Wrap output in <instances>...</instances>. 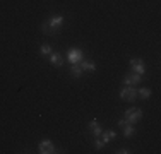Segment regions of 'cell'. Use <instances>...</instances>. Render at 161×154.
Wrapping results in <instances>:
<instances>
[{
	"instance_id": "cell-1",
	"label": "cell",
	"mask_w": 161,
	"mask_h": 154,
	"mask_svg": "<svg viewBox=\"0 0 161 154\" xmlns=\"http://www.w3.org/2000/svg\"><path fill=\"white\" fill-rule=\"evenodd\" d=\"M124 118L129 123H137L142 118V110H141V108H129V110H125Z\"/></svg>"
},
{
	"instance_id": "cell-2",
	"label": "cell",
	"mask_w": 161,
	"mask_h": 154,
	"mask_svg": "<svg viewBox=\"0 0 161 154\" xmlns=\"http://www.w3.org/2000/svg\"><path fill=\"white\" fill-rule=\"evenodd\" d=\"M120 98L124 101H129V103H134L137 99V89L134 86H127V87H122L120 89Z\"/></svg>"
},
{
	"instance_id": "cell-3",
	"label": "cell",
	"mask_w": 161,
	"mask_h": 154,
	"mask_svg": "<svg viewBox=\"0 0 161 154\" xmlns=\"http://www.w3.org/2000/svg\"><path fill=\"white\" fill-rule=\"evenodd\" d=\"M67 58L70 63H80V62L84 60V53H82V50H79V48H70L67 52Z\"/></svg>"
},
{
	"instance_id": "cell-4",
	"label": "cell",
	"mask_w": 161,
	"mask_h": 154,
	"mask_svg": "<svg viewBox=\"0 0 161 154\" xmlns=\"http://www.w3.org/2000/svg\"><path fill=\"white\" fill-rule=\"evenodd\" d=\"M38 152H40V154H53L57 151H55L53 142L50 140V139H45V140H41L40 144H38Z\"/></svg>"
},
{
	"instance_id": "cell-5",
	"label": "cell",
	"mask_w": 161,
	"mask_h": 154,
	"mask_svg": "<svg viewBox=\"0 0 161 154\" xmlns=\"http://www.w3.org/2000/svg\"><path fill=\"white\" fill-rule=\"evenodd\" d=\"M130 69H132V72H136L139 75H144L146 72V65L141 58H130Z\"/></svg>"
},
{
	"instance_id": "cell-6",
	"label": "cell",
	"mask_w": 161,
	"mask_h": 154,
	"mask_svg": "<svg viewBox=\"0 0 161 154\" xmlns=\"http://www.w3.org/2000/svg\"><path fill=\"white\" fill-rule=\"evenodd\" d=\"M64 21H65L64 15H62V14H57V15H52V17H50L47 22H48L50 26H52V28L60 29V28H62V24H64Z\"/></svg>"
},
{
	"instance_id": "cell-7",
	"label": "cell",
	"mask_w": 161,
	"mask_h": 154,
	"mask_svg": "<svg viewBox=\"0 0 161 154\" xmlns=\"http://www.w3.org/2000/svg\"><path fill=\"white\" fill-rule=\"evenodd\" d=\"M141 77L139 74H136V72H130V74H127L124 77V84H127V86H136V84L141 82Z\"/></svg>"
},
{
	"instance_id": "cell-8",
	"label": "cell",
	"mask_w": 161,
	"mask_h": 154,
	"mask_svg": "<svg viewBox=\"0 0 161 154\" xmlns=\"http://www.w3.org/2000/svg\"><path fill=\"white\" fill-rule=\"evenodd\" d=\"M48 60H50V63L55 65V67H62V65H64V57L60 55L58 52H52V53H50V57H48Z\"/></svg>"
},
{
	"instance_id": "cell-9",
	"label": "cell",
	"mask_w": 161,
	"mask_h": 154,
	"mask_svg": "<svg viewBox=\"0 0 161 154\" xmlns=\"http://www.w3.org/2000/svg\"><path fill=\"white\" fill-rule=\"evenodd\" d=\"M117 137V134H115V130H103L101 135H99V140L103 142V144H108V142H112L113 139Z\"/></svg>"
},
{
	"instance_id": "cell-10",
	"label": "cell",
	"mask_w": 161,
	"mask_h": 154,
	"mask_svg": "<svg viewBox=\"0 0 161 154\" xmlns=\"http://www.w3.org/2000/svg\"><path fill=\"white\" fill-rule=\"evenodd\" d=\"M87 127H89V132L93 134L94 137H99V135H101V132H103V130H101V127H99V123H98L96 120H91Z\"/></svg>"
},
{
	"instance_id": "cell-11",
	"label": "cell",
	"mask_w": 161,
	"mask_h": 154,
	"mask_svg": "<svg viewBox=\"0 0 161 154\" xmlns=\"http://www.w3.org/2000/svg\"><path fill=\"white\" fill-rule=\"evenodd\" d=\"M80 69H82V72H94L96 70V63L93 60H82L80 62Z\"/></svg>"
},
{
	"instance_id": "cell-12",
	"label": "cell",
	"mask_w": 161,
	"mask_h": 154,
	"mask_svg": "<svg viewBox=\"0 0 161 154\" xmlns=\"http://www.w3.org/2000/svg\"><path fill=\"white\" fill-rule=\"evenodd\" d=\"M60 29H55V28H52V26L48 24V22H43L41 24V33H45V34H48V36H53V34H57Z\"/></svg>"
},
{
	"instance_id": "cell-13",
	"label": "cell",
	"mask_w": 161,
	"mask_h": 154,
	"mask_svg": "<svg viewBox=\"0 0 161 154\" xmlns=\"http://www.w3.org/2000/svg\"><path fill=\"white\" fill-rule=\"evenodd\" d=\"M70 75L74 77V79H79V77L82 75V69H80V63H72V67H70Z\"/></svg>"
},
{
	"instance_id": "cell-14",
	"label": "cell",
	"mask_w": 161,
	"mask_h": 154,
	"mask_svg": "<svg viewBox=\"0 0 161 154\" xmlns=\"http://www.w3.org/2000/svg\"><path fill=\"white\" fill-rule=\"evenodd\" d=\"M122 130H124V137H130L134 132H136V127H134V123H125L124 127H122Z\"/></svg>"
},
{
	"instance_id": "cell-15",
	"label": "cell",
	"mask_w": 161,
	"mask_h": 154,
	"mask_svg": "<svg viewBox=\"0 0 161 154\" xmlns=\"http://www.w3.org/2000/svg\"><path fill=\"white\" fill-rule=\"evenodd\" d=\"M149 96H151V89L149 87H141L139 92H137V98H141V99H149Z\"/></svg>"
},
{
	"instance_id": "cell-16",
	"label": "cell",
	"mask_w": 161,
	"mask_h": 154,
	"mask_svg": "<svg viewBox=\"0 0 161 154\" xmlns=\"http://www.w3.org/2000/svg\"><path fill=\"white\" fill-rule=\"evenodd\" d=\"M53 50H52V46L50 45H41L40 46V55L41 57H50V53H52Z\"/></svg>"
},
{
	"instance_id": "cell-17",
	"label": "cell",
	"mask_w": 161,
	"mask_h": 154,
	"mask_svg": "<svg viewBox=\"0 0 161 154\" xmlns=\"http://www.w3.org/2000/svg\"><path fill=\"white\" fill-rule=\"evenodd\" d=\"M94 147H96L98 151H99V149H103V147H105V144H103V142L99 140V137H96V140H94Z\"/></svg>"
},
{
	"instance_id": "cell-18",
	"label": "cell",
	"mask_w": 161,
	"mask_h": 154,
	"mask_svg": "<svg viewBox=\"0 0 161 154\" xmlns=\"http://www.w3.org/2000/svg\"><path fill=\"white\" fill-rule=\"evenodd\" d=\"M130 151H129V149H118V151H117V154H129Z\"/></svg>"
}]
</instances>
